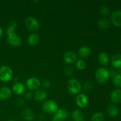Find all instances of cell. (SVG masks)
Listing matches in <instances>:
<instances>
[{"label": "cell", "mask_w": 121, "mask_h": 121, "mask_svg": "<svg viewBox=\"0 0 121 121\" xmlns=\"http://www.w3.org/2000/svg\"><path fill=\"white\" fill-rule=\"evenodd\" d=\"M95 76L98 83L100 85L105 84L110 78L109 70L105 67H100L96 70Z\"/></svg>", "instance_id": "obj_1"}, {"label": "cell", "mask_w": 121, "mask_h": 121, "mask_svg": "<svg viewBox=\"0 0 121 121\" xmlns=\"http://www.w3.org/2000/svg\"><path fill=\"white\" fill-rule=\"evenodd\" d=\"M13 78V70L9 66L2 65L0 66V80L2 82H8Z\"/></svg>", "instance_id": "obj_2"}, {"label": "cell", "mask_w": 121, "mask_h": 121, "mask_svg": "<svg viewBox=\"0 0 121 121\" xmlns=\"http://www.w3.org/2000/svg\"><path fill=\"white\" fill-rule=\"evenodd\" d=\"M67 89L69 92L72 95H79L81 92L82 86L81 83L76 79H70L67 84Z\"/></svg>", "instance_id": "obj_3"}, {"label": "cell", "mask_w": 121, "mask_h": 121, "mask_svg": "<svg viewBox=\"0 0 121 121\" xmlns=\"http://www.w3.org/2000/svg\"><path fill=\"white\" fill-rule=\"evenodd\" d=\"M41 109L44 113L48 114H54L59 109V106L53 100H46L41 105Z\"/></svg>", "instance_id": "obj_4"}, {"label": "cell", "mask_w": 121, "mask_h": 121, "mask_svg": "<svg viewBox=\"0 0 121 121\" xmlns=\"http://www.w3.org/2000/svg\"><path fill=\"white\" fill-rule=\"evenodd\" d=\"M25 26L30 31L36 32L40 28V22L35 17H28L25 20Z\"/></svg>", "instance_id": "obj_5"}, {"label": "cell", "mask_w": 121, "mask_h": 121, "mask_svg": "<svg viewBox=\"0 0 121 121\" xmlns=\"http://www.w3.org/2000/svg\"><path fill=\"white\" fill-rule=\"evenodd\" d=\"M41 86V83L40 80L35 77L28 78L26 82V87L30 91L39 90Z\"/></svg>", "instance_id": "obj_6"}, {"label": "cell", "mask_w": 121, "mask_h": 121, "mask_svg": "<svg viewBox=\"0 0 121 121\" xmlns=\"http://www.w3.org/2000/svg\"><path fill=\"white\" fill-rule=\"evenodd\" d=\"M7 40L9 45L14 47H20L22 44L21 37L16 33L7 35Z\"/></svg>", "instance_id": "obj_7"}, {"label": "cell", "mask_w": 121, "mask_h": 121, "mask_svg": "<svg viewBox=\"0 0 121 121\" xmlns=\"http://www.w3.org/2000/svg\"><path fill=\"white\" fill-rule=\"evenodd\" d=\"M76 104L80 108H86L89 104L88 97L84 93H79L76 98Z\"/></svg>", "instance_id": "obj_8"}, {"label": "cell", "mask_w": 121, "mask_h": 121, "mask_svg": "<svg viewBox=\"0 0 121 121\" xmlns=\"http://www.w3.org/2000/svg\"><path fill=\"white\" fill-rule=\"evenodd\" d=\"M111 22L115 27H121V11L117 9L111 15Z\"/></svg>", "instance_id": "obj_9"}, {"label": "cell", "mask_w": 121, "mask_h": 121, "mask_svg": "<svg viewBox=\"0 0 121 121\" xmlns=\"http://www.w3.org/2000/svg\"><path fill=\"white\" fill-rule=\"evenodd\" d=\"M78 54L72 50H69L65 53L63 56V60L67 65H72L77 60Z\"/></svg>", "instance_id": "obj_10"}, {"label": "cell", "mask_w": 121, "mask_h": 121, "mask_svg": "<svg viewBox=\"0 0 121 121\" xmlns=\"http://www.w3.org/2000/svg\"><path fill=\"white\" fill-rule=\"evenodd\" d=\"M91 53L92 50L89 46H83L78 50V55L82 59H86L91 56Z\"/></svg>", "instance_id": "obj_11"}, {"label": "cell", "mask_w": 121, "mask_h": 121, "mask_svg": "<svg viewBox=\"0 0 121 121\" xmlns=\"http://www.w3.org/2000/svg\"><path fill=\"white\" fill-rule=\"evenodd\" d=\"M110 62L111 65L116 69H121V54H115L111 57L110 59Z\"/></svg>", "instance_id": "obj_12"}, {"label": "cell", "mask_w": 121, "mask_h": 121, "mask_svg": "<svg viewBox=\"0 0 121 121\" xmlns=\"http://www.w3.org/2000/svg\"><path fill=\"white\" fill-rule=\"evenodd\" d=\"M12 95V91L10 88L7 86H2L0 87V99L7 100Z\"/></svg>", "instance_id": "obj_13"}, {"label": "cell", "mask_w": 121, "mask_h": 121, "mask_svg": "<svg viewBox=\"0 0 121 121\" xmlns=\"http://www.w3.org/2000/svg\"><path fill=\"white\" fill-rule=\"evenodd\" d=\"M21 117L26 121H32L34 119V113L30 108H24L21 112Z\"/></svg>", "instance_id": "obj_14"}, {"label": "cell", "mask_w": 121, "mask_h": 121, "mask_svg": "<svg viewBox=\"0 0 121 121\" xmlns=\"http://www.w3.org/2000/svg\"><path fill=\"white\" fill-rule=\"evenodd\" d=\"M111 99L114 104H120L121 103V89H116L113 90L111 93Z\"/></svg>", "instance_id": "obj_15"}, {"label": "cell", "mask_w": 121, "mask_h": 121, "mask_svg": "<svg viewBox=\"0 0 121 121\" xmlns=\"http://www.w3.org/2000/svg\"><path fill=\"white\" fill-rule=\"evenodd\" d=\"M26 86L20 82L14 84L12 88V91L17 95H21L24 94L26 91Z\"/></svg>", "instance_id": "obj_16"}, {"label": "cell", "mask_w": 121, "mask_h": 121, "mask_svg": "<svg viewBox=\"0 0 121 121\" xmlns=\"http://www.w3.org/2000/svg\"><path fill=\"white\" fill-rule=\"evenodd\" d=\"M72 119L73 121H85V115L82 111L79 109H74L72 112Z\"/></svg>", "instance_id": "obj_17"}, {"label": "cell", "mask_w": 121, "mask_h": 121, "mask_svg": "<svg viewBox=\"0 0 121 121\" xmlns=\"http://www.w3.org/2000/svg\"><path fill=\"white\" fill-rule=\"evenodd\" d=\"M47 98V93L44 90H37L34 94V99L36 101L44 102Z\"/></svg>", "instance_id": "obj_18"}, {"label": "cell", "mask_w": 121, "mask_h": 121, "mask_svg": "<svg viewBox=\"0 0 121 121\" xmlns=\"http://www.w3.org/2000/svg\"><path fill=\"white\" fill-rule=\"evenodd\" d=\"M98 59L99 63L102 66H106L110 62L109 55L105 52H102V53H99Z\"/></svg>", "instance_id": "obj_19"}, {"label": "cell", "mask_w": 121, "mask_h": 121, "mask_svg": "<svg viewBox=\"0 0 121 121\" xmlns=\"http://www.w3.org/2000/svg\"><path fill=\"white\" fill-rule=\"evenodd\" d=\"M40 40V37L37 33H31L27 39V43L31 46H36L38 44Z\"/></svg>", "instance_id": "obj_20"}, {"label": "cell", "mask_w": 121, "mask_h": 121, "mask_svg": "<svg viewBox=\"0 0 121 121\" xmlns=\"http://www.w3.org/2000/svg\"><path fill=\"white\" fill-rule=\"evenodd\" d=\"M54 116H55L59 119H61V121H64L66 120L69 118V113L65 109L59 108V109L54 114Z\"/></svg>", "instance_id": "obj_21"}, {"label": "cell", "mask_w": 121, "mask_h": 121, "mask_svg": "<svg viewBox=\"0 0 121 121\" xmlns=\"http://www.w3.org/2000/svg\"><path fill=\"white\" fill-rule=\"evenodd\" d=\"M17 27V22L16 21L14 20L9 21L7 24V30H6V33L7 35L15 33Z\"/></svg>", "instance_id": "obj_22"}, {"label": "cell", "mask_w": 121, "mask_h": 121, "mask_svg": "<svg viewBox=\"0 0 121 121\" xmlns=\"http://www.w3.org/2000/svg\"><path fill=\"white\" fill-rule=\"evenodd\" d=\"M107 113L111 118H115L119 114V109L115 105H110L107 108Z\"/></svg>", "instance_id": "obj_23"}, {"label": "cell", "mask_w": 121, "mask_h": 121, "mask_svg": "<svg viewBox=\"0 0 121 121\" xmlns=\"http://www.w3.org/2000/svg\"><path fill=\"white\" fill-rule=\"evenodd\" d=\"M111 21L107 18H101L98 21V27L102 30L108 29L111 26Z\"/></svg>", "instance_id": "obj_24"}, {"label": "cell", "mask_w": 121, "mask_h": 121, "mask_svg": "<svg viewBox=\"0 0 121 121\" xmlns=\"http://www.w3.org/2000/svg\"><path fill=\"white\" fill-rule=\"evenodd\" d=\"M105 116L101 112H97L95 113L91 117V121H104Z\"/></svg>", "instance_id": "obj_25"}, {"label": "cell", "mask_w": 121, "mask_h": 121, "mask_svg": "<svg viewBox=\"0 0 121 121\" xmlns=\"http://www.w3.org/2000/svg\"><path fill=\"white\" fill-rule=\"evenodd\" d=\"M112 82L115 87H118V89L121 88V74L120 73L113 77Z\"/></svg>", "instance_id": "obj_26"}, {"label": "cell", "mask_w": 121, "mask_h": 121, "mask_svg": "<svg viewBox=\"0 0 121 121\" xmlns=\"http://www.w3.org/2000/svg\"><path fill=\"white\" fill-rule=\"evenodd\" d=\"M76 67L80 70H83L86 67V63L83 59H79L76 61Z\"/></svg>", "instance_id": "obj_27"}, {"label": "cell", "mask_w": 121, "mask_h": 121, "mask_svg": "<svg viewBox=\"0 0 121 121\" xmlns=\"http://www.w3.org/2000/svg\"><path fill=\"white\" fill-rule=\"evenodd\" d=\"M93 85L92 83H91V82H86L83 85V90L85 91V92H89L93 89Z\"/></svg>", "instance_id": "obj_28"}, {"label": "cell", "mask_w": 121, "mask_h": 121, "mask_svg": "<svg viewBox=\"0 0 121 121\" xmlns=\"http://www.w3.org/2000/svg\"><path fill=\"white\" fill-rule=\"evenodd\" d=\"M100 14H102L104 15H106L108 14H109L110 13V9L109 7H106V6H103L100 8Z\"/></svg>", "instance_id": "obj_29"}, {"label": "cell", "mask_w": 121, "mask_h": 121, "mask_svg": "<svg viewBox=\"0 0 121 121\" xmlns=\"http://www.w3.org/2000/svg\"><path fill=\"white\" fill-rule=\"evenodd\" d=\"M41 86L44 89H48L52 86L50 82L48 80H44L41 83Z\"/></svg>", "instance_id": "obj_30"}, {"label": "cell", "mask_w": 121, "mask_h": 121, "mask_svg": "<svg viewBox=\"0 0 121 121\" xmlns=\"http://www.w3.org/2000/svg\"><path fill=\"white\" fill-rule=\"evenodd\" d=\"M65 73L67 76H70L74 73V70H73V67H67L65 69Z\"/></svg>", "instance_id": "obj_31"}, {"label": "cell", "mask_w": 121, "mask_h": 121, "mask_svg": "<svg viewBox=\"0 0 121 121\" xmlns=\"http://www.w3.org/2000/svg\"><path fill=\"white\" fill-rule=\"evenodd\" d=\"M25 100L24 99H22V98H19L17 99V106L20 108H24L25 106Z\"/></svg>", "instance_id": "obj_32"}, {"label": "cell", "mask_w": 121, "mask_h": 121, "mask_svg": "<svg viewBox=\"0 0 121 121\" xmlns=\"http://www.w3.org/2000/svg\"><path fill=\"white\" fill-rule=\"evenodd\" d=\"M33 98V93L31 92V91H28L26 92L24 94V98L27 100H30Z\"/></svg>", "instance_id": "obj_33"}, {"label": "cell", "mask_w": 121, "mask_h": 121, "mask_svg": "<svg viewBox=\"0 0 121 121\" xmlns=\"http://www.w3.org/2000/svg\"><path fill=\"white\" fill-rule=\"evenodd\" d=\"M45 114L44 112H41V113H40V114H39V118H40V119H41V120H43V119H44L45 118Z\"/></svg>", "instance_id": "obj_34"}, {"label": "cell", "mask_w": 121, "mask_h": 121, "mask_svg": "<svg viewBox=\"0 0 121 121\" xmlns=\"http://www.w3.org/2000/svg\"><path fill=\"white\" fill-rule=\"evenodd\" d=\"M52 121H61V119H59V118H58L56 117L55 116H53V118H52Z\"/></svg>", "instance_id": "obj_35"}, {"label": "cell", "mask_w": 121, "mask_h": 121, "mask_svg": "<svg viewBox=\"0 0 121 121\" xmlns=\"http://www.w3.org/2000/svg\"><path fill=\"white\" fill-rule=\"evenodd\" d=\"M3 33H4V31L3 29H2V27L0 26V39L2 37V36L3 35Z\"/></svg>", "instance_id": "obj_36"}, {"label": "cell", "mask_w": 121, "mask_h": 121, "mask_svg": "<svg viewBox=\"0 0 121 121\" xmlns=\"http://www.w3.org/2000/svg\"><path fill=\"white\" fill-rule=\"evenodd\" d=\"M119 73L121 74V69H120V70H119Z\"/></svg>", "instance_id": "obj_37"}, {"label": "cell", "mask_w": 121, "mask_h": 121, "mask_svg": "<svg viewBox=\"0 0 121 121\" xmlns=\"http://www.w3.org/2000/svg\"><path fill=\"white\" fill-rule=\"evenodd\" d=\"M13 121V120H9V121Z\"/></svg>", "instance_id": "obj_38"}, {"label": "cell", "mask_w": 121, "mask_h": 121, "mask_svg": "<svg viewBox=\"0 0 121 121\" xmlns=\"http://www.w3.org/2000/svg\"></svg>", "instance_id": "obj_39"}]
</instances>
